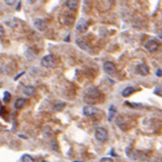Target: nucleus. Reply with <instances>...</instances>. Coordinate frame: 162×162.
Instances as JSON below:
<instances>
[{
    "instance_id": "obj_1",
    "label": "nucleus",
    "mask_w": 162,
    "mask_h": 162,
    "mask_svg": "<svg viewBox=\"0 0 162 162\" xmlns=\"http://www.w3.org/2000/svg\"><path fill=\"white\" fill-rule=\"evenodd\" d=\"M98 97H99V91L95 86H90V88H89L86 90L85 99H86V101L89 103H92L93 99L97 98Z\"/></svg>"
},
{
    "instance_id": "obj_2",
    "label": "nucleus",
    "mask_w": 162,
    "mask_h": 162,
    "mask_svg": "<svg viewBox=\"0 0 162 162\" xmlns=\"http://www.w3.org/2000/svg\"><path fill=\"white\" fill-rule=\"evenodd\" d=\"M95 138L97 141H100V142L107 141L108 138V131L104 128H98L95 131Z\"/></svg>"
},
{
    "instance_id": "obj_3",
    "label": "nucleus",
    "mask_w": 162,
    "mask_h": 162,
    "mask_svg": "<svg viewBox=\"0 0 162 162\" xmlns=\"http://www.w3.org/2000/svg\"><path fill=\"white\" fill-rule=\"evenodd\" d=\"M41 65L47 68L53 67L56 66V59L52 55H47V56H45V57L42 58Z\"/></svg>"
},
{
    "instance_id": "obj_4",
    "label": "nucleus",
    "mask_w": 162,
    "mask_h": 162,
    "mask_svg": "<svg viewBox=\"0 0 162 162\" xmlns=\"http://www.w3.org/2000/svg\"><path fill=\"white\" fill-rule=\"evenodd\" d=\"M144 47L147 49L148 51L149 52H154L156 50H158L159 48V43L156 41L155 39H149L148 40L145 45H144Z\"/></svg>"
},
{
    "instance_id": "obj_5",
    "label": "nucleus",
    "mask_w": 162,
    "mask_h": 162,
    "mask_svg": "<svg viewBox=\"0 0 162 162\" xmlns=\"http://www.w3.org/2000/svg\"><path fill=\"white\" fill-rule=\"evenodd\" d=\"M136 72L138 74H139L140 76L145 77V76H148V75L149 74V68L145 63H141V64H139L136 67Z\"/></svg>"
},
{
    "instance_id": "obj_6",
    "label": "nucleus",
    "mask_w": 162,
    "mask_h": 162,
    "mask_svg": "<svg viewBox=\"0 0 162 162\" xmlns=\"http://www.w3.org/2000/svg\"><path fill=\"white\" fill-rule=\"evenodd\" d=\"M89 27V23L88 21H86L84 18H79L78 21L77 22V25H76V28L78 31H79L80 33H84L86 31Z\"/></svg>"
},
{
    "instance_id": "obj_7",
    "label": "nucleus",
    "mask_w": 162,
    "mask_h": 162,
    "mask_svg": "<svg viewBox=\"0 0 162 162\" xmlns=\"http://www.w3.org/2000/svg\"><path fill=\"white\" fill-rule=\"evenodd\" d=\"M99 112V109L93 107V106H85L83 108V114L85 116H88V117H90V116H93L97 113Z\"/></svg>"
},
{
    "instance_id": "obj_8",
    "label": "nucleus",
    "mask_w": 162,
    "mask_h": 162,
    "mask_svg": "<svg viewBox=\"0 0 162 162\" xmlns=\"http://www.w3.org/2000/svg\"><path fill=\"white\" fill-rule=\"evenodd\" d=\"M103 69L104 71L107 73L108 75H112L114 74L115 71H116V67H115V64L112 63V62H109V61H107L105 62L104 65H103Z\"/></svg>"
},
{
    "instance_id": "obj_9",
    "label": "nucleus",
    "mask_w": 162,
    "mask_h": 162,
    "mask_svg": "<svg viewBox=\"0 0 162 162\" xmlns=\"http://www.w3.org/2000/svg\"><path fill=\"white\" fill-rule=\"evenodd\" d=\"M34 27L39 31H44L47 27V25L44 20L39 19V18H36L34 20Z\"/></svg>"
},
{
    "instance_id": "obj_10",
    "label": "nucleus",
    "mask_w": 162,
    "mask_h": 162,
    "mask_svg": "<svg viewBox=\"0 0 162 162\" xmlns=\"http://www.w3.org/2000/svg\"><path fill=\"white\" fill-rule=\"evenodd\" d=\"M76 44L78 46L79 48H81L82 50H89V43L86 40H85L84 38H81V37H79V38H77L76 39Z\"/></svg>"
},
{
    "instance_id": "obj_11",
    "label": "nucleus",
    "mask_w": 162,
    "mask_h": 162,
    "mask_svg": "<svg viewBox=\"0 0 162 162\" xmlns=\"http://www.w3.org/2000/svg\"><path fill=\"white\" fill-rule=\"evenodd\" d=\"M35 88L32 86H25L23 89H22V92H23V94L25 96H27V97H31V96H33L35 94Z\"/></svg>"
},
{
    "instance_id": "obj_12",
    "label": "nucleus",
    "mask_w": 162,
    "mask_h": 162,
    "mask_svg": "<svg viewBox=\"0 0 162 162\" xmlns=\"http://www.w3.org/2000/svg\"><path fill=\"white\" fill-rule=\"evenodd\" d=\"M137 91L135 88H133V86H128V88L124 89L122 90V97H128L129 96H131L133 93Z\"/></svg>"
},
{
    "instance_id": "obj_13",
    "label": "nucleus",
    "mask_w": 162,
    "mask_h": 162,
    "mask_svg": "<svg viewBox=\"0 0 162 162\" xmlns=\"http://www.w3.org/2000/svg\"><path fill=\"white\" fill-rule=\"evenodd\" d=\"M27 100L26 98H18L15 102V108L16 109H20V108H24L25 106L27 105Z\"/></svg>"
},
{
    "instance_id": "obj_14",
    "label": "nucleus",
    "mask_w": 162,
    "mask_h": 162,
    "mask_svg": "<svg viewBox=\"0 0 162 162\" xmlns=\"http://www.w3.org/2000/svg\"><path fill=\"white\" fill-rule=\"evenodd\" d=\"M66 5L69 9L76 10L78 8V1H77V0H68V1H66Z\"/></svg>"
},
{
    "instance_id": "obj_15",
    "label": "nucleus",
    "mask_w": 162,
    "mask_h": 162,
    "mask_svg": "<svg viewBox=\"0 0 162 162\" xmlns=\"http://www.w3.org/2000/svg\"><path fill=\"white\" fill-rule=\"evenodd\" d=\"M115 114H116V108L114 106H111L108 109V121H111L112 118L115 117Z\"/></svg>"
},
{
    "instance_id": "obj_16",
    "label": "nucleus",
    "mask_w": 162,
    "mask_h": 162,
    "mask_svg": "<svg viewBox=\"0 0 162 162\" xmlns=\"http://www.w3.org/2000/svg\"><path fill=\"white\" fill-rule=\"evenodd\" d=\"M65 107H66V103H64V102H60V103H58V104H57V105L55 106L54 108H53V110H54V111L58 112V111H61V110L63 109Z\"/></svg>"
},
{
    "instance_id": "obj_17",
    "label": "nucleus",
    "mask_w": 162,
    "mask_h": 162,
    "mask_svg": "<svg viewBox=\"0 0 162 162\" xmlns=\"http://www.w3.org/2000/svg\"><path fill=\"white\" fill-rule=\"evenodd\" d=\"M10 99H11V94H10L9 92L5 91V92L4 93V97H3V101H4V103L8 104V103L10 101Z\"/></svg>"
},
{
    "instance_id": "obj_18",
    "label": "nucleus",
    "mask_w": 162,
    "mask_h": 162,
    "mask_svg": "<svg viewBox=\"0 0 162 162\" xmlns=\"http://www.w3.org/2000/svg\"><path fill=\"white\" fill-rule=\"evenodd\" d=\"M22 162H35L33 158L29 155H24L22 157Z\"/></svg>"
},
{
    "instance_id": "obj_19",
    "label": "nucleus",
    "mask_w": 162,
    "mask_h": 162,
    "mask_svg": "<svg viewBox=\"0 0 162 162\" xmlns=\"http://www.w3.org/2000/svg\"><path fill=\"white\" fill-rule=\"evenodd\" d=\"M99 162H113V159L111 158H102Z\"/></svg>"
},
{
    "instance_id": "obj_20",
    "label": "nucleus",
    "mask_w": 162,
    "mask_h": 162,
    "mask_svg": "<svg viewBox=\"0 0 162 162\" xmlns=\"http://www.w3.org/2000/svg\"><path fill=\"white\" fill-rule=\"evenodd\" d=\"M4 35H5V29L1 25H0V37H2Z\"/></svg>"
},
{
    "instance_id": "obj_21",
    "label": "nucleus",
    "mask_w": 162,
    "mask_h": 162,
    "mask_svg": "<svg viewBox=\"0 0 162 162\" xmlns=\"http://www.w3.org/2000/svg\"><path fill=\"white\" fill-rule=\"evenodd\" d=\"M5 3L7 4V5H14L15 1H14V0H11V1H8V0H5Z\"/></svg>"
},
{
    "instance_id": "obj_22",
    "label": "nucleus",
    "mask_w": 162,
    "mask_h": 162,
    "mask_svg": "<svg viewBox=\"0 0 162 162\" xmlns=\"http://www.w3.org/2000/svg\"><path fill=\"white\" fill-rule=\"evenodd\" d=\"M24 74H25V72H24V71H23V72H21L20 74H18V75H17V76H16V78H15L14 79H15V80L18 79V78H20V77L22 76V75H24Z\"/></svg>"
},
{
    "instance_id": "obj_23",
    "label": "nucleus",
    "mask_w": 162,
    "mask_h": 162,
    "mask_svg": "<svg viewBox=\"0 0 162 162\" xmlns=\"http://www.w3.org/2000/svg\"><path fill=\"white\" fill-rule=\"evenodd\" d=\"M157 77H161V69L160 68H159V69L157 70Z\"/></svg>"
},
{
    "instance_id": "obj_24",
    "label": "nucleus",
    "mask_w": 162,
    "mask_h": 162,
    "mask_svg": "<svg viewBox=\"0 0 162 162\" xmlns=\"http://www.w3.org/2000/svg\"><path fill=\"white\" fill-rule=\"evenodd\" d=\"M21 7V2H18V4H17V7H16V10H18L19 9V8Z\"/></svg>"
},
{
    "instance_id": "obj_25",
    "label": "nucleus",
    "mask_w": 162,
    "mask_h": 162,
    "mask_svg": "<svg viewBox=\"0 0 162 162\" xmlns=\"http://www.w3.org/2000/svg\"><path fill=\"white\" fill-rule=\"evenodd\" d=\"M68 40H69V35H68V36H67V37L66 38V41H68Z\"/></svg>"
},
{
    "instance_id": "obj_26",
    "label": "nucleus",
    "mask_w": 162,
    "mask_h": 162,
    "mask_svg": "<svg viewBox=\"0 0 162 162\" xmlns=\"http://www.w3.org/2000/svg\"><path fill=\"white\" fill-rule=\"evenodd\" d=\"M1 86H2V84H1V83H0V88H1Z\"/></svg>"
},
{
    "instance_id": "obj_27",
    "label": "nucleus",
    "mask_w": 162,
    "mask_h": 162,
    "mask_svg": "<svg viewBox=\"0 0 162 162\" xmlns=\"http://www.w3.org/2000/svg\"><path fill=\"white\" fill-rule=\"evenodd\" d=\"M42 162H47V161H46V160H43Z\"/></svg>"
},
{
    "instance_id": "obj_28",
    "label": "nucleus",
    "mask_w": 162,
    "mask_h": 162,
    "mask_svg": "<svg viewBox=\"0 0 162 162\" xmlns=\"http://www.w3.org/2000/svg\"><path fill=\"white\" fill-rule=\"evenodd\" d=\"M73 162H81V161H73Z\"/></svg>"
}]
</instances>
